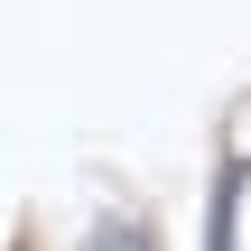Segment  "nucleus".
<instances>
[{"label": "nucleus", "instance_id": "f257e3e1", "mask_svg": "<svg viewBox=\"0 0 251 251\" xmlns=\"http://www.w3.org/2000/svg\"><path fill=\"white\" fill-rule=\"evenodd\" d=\"M233 149H242V158H251V112H242V121H233Z\"/></svg>", "mask_w": 251, "mask_h": 251}]
</instances>
